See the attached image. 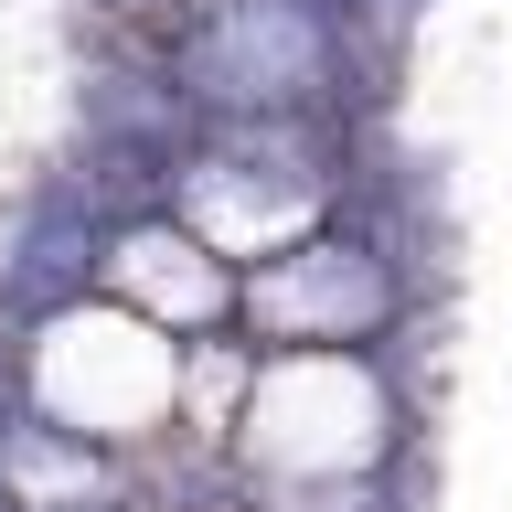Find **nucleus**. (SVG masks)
Segmentation results:
<instances>
[{
	"mask_svg": "<svg viewBox=\"0 0 512 512\" xmlns=\"http://www.w3.org/2000/svg\"><path fill=\"white\" fill-rule=\"evenodd\" d=\"M22 374H32V416H64L107 448H150L182 416V331L128 310L118 288H86L54 320H32Z\"/></svg>",
	"mask_w": 512,
	"mask_h": 512,
	"instance_id": "obj_1",
	"label": "nucleus"
},
{
	"mask_svg": "<svg viewBox=\"0 0 512 512\" xmlns=\"http://www.w3.org/2000/svg\"><path fill=\"white\" fill-rule=\"evenodd\" d=\"M406 310H416V288L374 224L288 235V246L246 256V278H235V331L256 352H374V342H395Z\"/></svg>",
	"mask_w": 512,
	"mask_h": 512,
	"instance_id": "obj_2",
	"label": "nucleus"
}]
</instances>
